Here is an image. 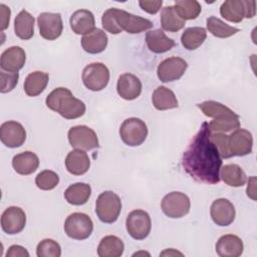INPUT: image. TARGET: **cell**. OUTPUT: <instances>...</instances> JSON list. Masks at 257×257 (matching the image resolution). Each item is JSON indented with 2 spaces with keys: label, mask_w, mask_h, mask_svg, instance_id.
<instances>
[{
  "label": "cell",
  "mask_w": 257,
  "mask_h": 257,
  "mask_svg": "<svg viewBox=\"0 0 257 257\" xmlns=\"http://www.w3.org/2000/svg\"><path fill=\"white\" fill-rule=\"evenodd\" d=\"M255 187H256V178L253 176L248 181L246 193H247V196L254 201L256 200V188Z\"/></svg>",
  "instance_id": "45"
},
{
  "label": "cell",
  "mask_w": 257,
  "mask_h": 257,
  "mask_svg": "<svg viewBox=\"0 0 257 257\" xmlns=\"http://www.w3.org/2000/svg\"><path fill=\"white\" fill-rule=\"evenodd\" d=\"M146 42L148 48L154 53H165L175 47L176 42L169 38L161 29H155L147 32Z\"/></svg>",
  "instance_id": "24"
},
{
  "label": "cell",
  "mask_w": 257,
  "mask_h": 257,
  "mask_svg": "<svg viewBox=\"0 0 257 257\" xmlns=\"http://www.w3.org/2000/svg\"><path fill=\"white\" fill-rule=\"evenodd\" d=\"M211 218L213 222L218 226H229L235 220V207L234 205L225 198L216 199L212 205L210 210Z\"/></svg>",
  "instance_id": "17"
},
{
  "label": "cell",
  "mask_w": 257,
  "mask_h": 257,
  "mask_svg": "<svg viewBox=\"0 0 257 257\" xmlns=\"http://www.w3.org/2000/svg\"><path fill=\"white\" fill-rule=\"evenodd\" d=\"M140 254H145V255H146V254H148V255H150V254H149V253H147V252H137V253H135V254H134V256H137V255H140Z\"/></svg>",
  "instance_id": "47"
},
{
  "label": "cell",
  "mask_w": 257,
  "mask_h": 257,
  "mask_svg": "<svg viewBox=\"0 0 257 257\" xmlns=\"http://www.w3.org/2000/svg\"><path fill=\"white\" fill-rule=\"evenodd\" d=\"M91 194V188L85 183H75L70 185L64 192V198L70 205H84Z\"/></svg>",
  "instance_id": "31"
},
{
  "label": "cell",
  "mask_w": 257,
  "mask_h": 257,
  "mask_svg": "<svg viewBox=\"0 0 257 257\" xmlns=\"http://www.w3.org/2000/svg\"><path fill=\"white\" fill-rule=\"evenodd\" d=\"M175 10L183 20L196 19L202 10L201 4L196 0H179L175 2Z\"/></svg>",
  "instance_id": "36"
},
{
  "label": "cell",
  "mask_w": 257,
  "mask_h": 257,
  "mask_svg": "<svg viewBox=\"0 0 257 257\" xmlns=\"http://www.w3.org/2000/svg\"><path fill=\"white\" fill-rule=\"evenodd\" d=\"M34 17L26 10H21L14 20V32L22 40H28L34 35Z\"/></svg>",
  "instance_id": "27"
},
{
  "label": "cell",
  "mask_w": 257,
  "mask_h": 257,
  "mask_svg": "<svg viewBox=\"0 0 257 257\" xmlns=\"http://www.w3.org/2000/svg\"><path fill=\"white\" fill-rule=\"evenodd\" d=\"M121 141L130 147L142 145L148 136V126L144 120L138 117H130L122 121L119 127Z\"/></svg>",
  "instance_id": "5"
},
{
  "label": "cell",
  "mask_w": 257,
  "mask_h": 257,
  "mask_svg": "<svg viewBox=\"0 0 257 257\" xmlns=\"http://www.w3.org/2000/svg\"><path fill=\"white\" fill-rule=\"evenodd\" d=\"M125 228L132 238L144 240L149 236L152 229L151 217L144 210H134L126 217Z\"/></svg>",
  "instance_id": "9"
},
{
  "label": "cell",
  "mask_w": 257,
  "mask_h": 257,
  "mask_svg": "<svg viewBox=\"0 0 257 257\" xmlns=\"http://www.w3.org/2000/svg\"><path fill=\"white\" fill-rule=\"evenodd\" d=\"M68 142L76 150L90 151L99 147L96 133L86 125H75L69 128Z\"/></svg>",
  "instance_id": "10"
},
{
  "label": "cell",
  "mask_w": 257,
  "mask_h": 257,
  "mask_svg": "<svg viewBox=\"0 0 257 257\" xmlns=\"http://www.w3.org/2000/svg\"><path fill=\"white\" fill-rule=\"evenodd\" d=\"M161 24L164 30L169 32H177L184 28L186 21L183 20L177 11L175 10L174 6H166L161 11Z\"/></svg>",
  "instance_id": "33"
},
{
  "label": "cell",
  "mask_w": 257,
  "mask_h": 257,
  "mask_svg": "<svg viewBox=\"0 0 257 257\" xmlns=\"http://www.w3.org/2000/svg\"><path fill=\"white\" fill-rule=\"evenodd\" d=\"M49 75L43 71H33L29 73L24 81V91L28 96H37L44 91L48 84Z\"/></svg>",
  "instance_id": "26"
},
{
  "label": "cell",
  "mask_w": 257,
  "mask_h": 257,
  "mask_svg": "<svg viewBox=\"0 0 257 257\" xmlns=\"http://www.w3.org/2000/svg\"><path fill=\"white\" fill-rule=\"evenodd\" d=\"M12 167L19 175L27 176L34 173L39 167L37 155L30 151H25L13 157Z\"/></svg>",
  "instance_id": "25"
},
{
  "label": "cell",
  "mask_w": 257,
  "mask_h": 257,
  "mask_svg": "<svg viewBox=\"0 0 257 257\" xmlns=\"http://www.w3.org/2000/svg\"><path fill=\"white\" fill-rule=\"evenodd\" d=\"M70 28L75 34H86L94 29L95 19L91 11L87 9L76 10L69 19Z\"/></svg>",
  "instance_id": "22"
},
{
  "label": "cell",
  "mask_w": 257,
  "mask_h": 257,
  "mask_svg": "<svg viewBox=\"0 0 257 257\" xmlns=\"http://www.w3.org/2000/svg\"><path fill=\"white\" fill-rule=\"evenodd\" d=\"M26 53L20 46H11L1 54L0 66L3 71L18 72L25 64Z\"/></svg>",
  "instance_id": "18"
},
{
  "label": "cell",
  "mask_w": 257,
  "mask_h": 257,
  "mask_svg": "<svg viewBox=\"0 0 257 257\" xmlns=\"http://www.w3.org/2000/svg\"><path fill=\"white\" fill-rule=\"evenodd\" d=\"M208 122H203L183 153L182 166L185 172L199 183L215 185L220 182L222 158L211 141Z\"/></svg>",
  "instance_id": "1"
},
{
  "label": "cell",
  "mask_w": 257,
  "mask_h": 257,
  "mask_svg": "<svg viewBox=\"0 0 257 257\" xmlns=\"http://www.w3.org/2000/svg\"><path fill=\"white\" fill-rule=\"evenodd\" d=\"M0 15H1L0 26H1V31H3L9 26L10 15H11L10 8L8 6H6L5 4H0Z\"/></svg>",
  "instance_id": "43"
},
{
  "label": "cell",
  "mask_w": 257,
  "mask_h": 257,
  "mask_svg": "<svg viewBox=\"0 0 257 257\" xmlns=\"http://www.w3.org/2000/svg\"><path fill=\"white\" fill-rule=\"evenodd\" d=\"M197 106L202 110V112L206 116L212 118H221L224 116L236 114V112L233 111L231 108L215 100H206L201 103H198Z\"/></svg>",
  "instance_id": "34"
},
{
  "label": "cell",
  "mask_w": 257,
  "mask_h": 257,
  "mask_svg": "<svg viewBox=\"0 0 257 257\" xmlns=\"http://www.w3.org/2000/svg\"><path fill=\"white\" fill-rule=\"evenodd\" d=\"M38 257H59L61 255L60 245L52 239H43L36 247Z\"/></svg>",
  "instance_id": "39"
},
{
  "label": "cell",
  "mask_w": 257,
  "mask_h": 257,
  "mask_svg": "<svg viewBox=\"0 0 257 257\" xmlns=\"http://www.w3.org/2000/svg\"><path fill=\"white\" fill-rule=\"evenodd\" d=\"M65 167L67 172L71 175L81 176L88 171L90 160L84 151L73 150L66 156Z\"/></svg>",
  "instance_id": "23"
},
{
  "label": "cell",
  "mask_w": 257,
  "mask_h": 257,
  "mask_svg": "<svg viewBox=\"0 0 257 257\" xmlns=\"http://www.w3.org/2000/svg\"><path fill=\"white\" fill-rule=\"evenodd\" d=\"M121 211V201L112 191H104L96 199L95 213L98 219L105 224L114 223Z\"/></svg>",
  "instance_id": "3"
},
{
  "label": "cell",
  "mask_w": 257,
  "mask_h": 257,
  "mask_svg": "<svg viewBox=\"0 0 257 257\" xmlns=\"http://www.w3.org/2000/svg\"><path fill=\"white\" fill-rule=\"evenodd\" d=\"M160 255H162V256H164V255H169V256H171V255H181V256H183V253H181L179 251H176L174 249H168V250H165L164 252H162Z\"/></svg>",
  "instance_id": "46"
},
{
  "label": "cell",
  "mask_w": 257,
  "mask_h": 257,
  "mask_svg": "<svg viewBox=\"0 0 257 257\" xmlns=\"http://www.w3.org/2000/svg\"><path fill=\"white\" fill-rule=\"evenodd\" d=\"M220 179L230 187H242L247 182V176L243 169L236 164H228L221 167Z\"/></svg>",
  "instance_id": "28"
},
{
  "label": "cell",
  "mask_w": 257,
  "mask_h": 257,
  "mask_svg": "<svg viewBox=\"0 0 257 257\" xmlns=\"http://www.w3.org/2000/svg\"><path fill=\"white\" fill-rule=\"evenodd\" d=\"M19 79V74L18 72H5L1 71L0 72V91L2 93H7L12 91L15 86L18 83Z\"/></svg>",
  "instance_id": "41"
},
{
  "label": "cell",
  "mask_w": 257,
  "mask_h": 257,
  "mask_svg": "<svg viewBox=\"0 0 257 257\" xmlns=\"http://www.w3.org/2000/svg\"><path fill=\"white\" fill-rule=\"evenodd\" d=\"M188 68L185 59L177 56L163 60L157 69V75L162 82H171L180 79Z\"/></svg>",
  "instance_id": "13"
},
{
  "label": "cell",
  "mask_w": 257,
  "mask_h": 257,
  "mask_svg": "<svg viewBox=\"0 0 257 257\" xmlns=\"http://www.w3.org/2000/svg\"><path fill=\"white\" fill-rule=\"evenodd\" d=\"M152 101L158 110H167L178 107V99L175 93L166 86L157 87L152 94Z\"/></svg>",
  "instance_id": "30"
},
{
  "label": "cell",
  "mask_w": 257,
  "mask_h": 257,
  "mask_svg": "<svg viewBox=\"0 0 257 257\" xmlns=\"http://www.w3.org/2000/svg\"><path fill=\"white\" fill-rule=\"evenodd\" d=\"M25 225L26 215L20 207H8L1 215V228L6 234H18L24 229Z\"/></svg>",
  "instance_id": "16"
},
{
  "label": "cell",
  "mask_w": 257,
  "mask_h": 257,
  "mask_svg": "<svg viewBox=\"0 0 257 257\" xmlns=\"http://www.w3.org/2000/svg\"><path fill=\"white\" fill-rule=\"evenodd\" d=\"M45 103L48 108L57 112L66 119H75L85 112V104L76 98L66 87H57L46 97Z\"/></svg>",
  "instance_id": "2"
},
{
  "label": "cell",
  "mask_w": 257,
  "mask_h": 257,
  "mask_svg": "<svg viewBox=\"0 0 257 257\" xmlns=\"http://www.w3.org/2000/svg\"><path fill=\"white\" fill-rule=\"evenodd\" d=\"M207 38V31L203 27L195 26L185 29L181 36V43L187 50L199 48Z\"/></svg>",
  "instance_id": "32"
},
{
  "label": "cell",
  "mask_w": 257,
  "mask_h": 257,
  "mask_svg": "<svg viewBox=\"0 0 257 257\" xmlns=\"http://www.w3.org/2000/svg\"><path fill=\"white\" fill-rule=\"evenodd\" d=\"M207 29L212 35L218 38H227L240 31L239 28L230 26L215 16H210L207 19Z\"/></svg>",
  "instance_id": "35"
},
{
  "label": "cell",
  "mask_w": 257,
  "mask_h": 257,
  "mask_svg": "<svg viewBox=\"0 0 257 257\" xmlns=\"http://www.w3.org/2000/svg\"><path fill=\"white\" fill-rule=\"evenodd\" d=\"M227 147L230 157H244L252 153L253 137L245 128H237L227 136Z\"/></svg>",
  "instance_id": "11"
},
{
  "label": "cell",
  "mask_w": 257,
  "mask_h": 257,
  "mask_svg": "<svg viewBox=\"0 0 257 257\" xmlns=\"http://www.w3.org/2000/svg\"><path fill=\"white\" fill-rule=\"evenodd\" d=\"M161 208L166 216L177 219L182 218L189 213L191 202L186 194L182 192H171L163 198Z\"/></svg>",
  "instance_id": "8"
},
{
  "label": "cell",
  "mask_w": 257,
  "mask_h": 257,
  "mask_svg": "<svg viewBox=\"0 0 257 257\" xmlns=\"http://www.w3.org/2000/svg\"><path fill=\"white\" fill-rule=\"evenodd\" d=\"M101 25L110 34H119L122 31L115 18V8H109L104 11L101 16Z\"/></svg>",
  "instance_id": "40"
},
{
  "label": "cell",
  "mask_w": 257,
  "mask_h": 257,
  "mask_svg": "<svg viewBox=\"0 0 257 257\" xmlns=\"http://www.w3.org/2000/svg\"><path fill=\"white\" fill-rule=\"evenodd\" d=\"M115 18L121 30L130 34H137L153 27V22L147 18L134 15L122 9L115 8Z\"/></svg>",
  "instance_id": "14"
},
{
  "label": "cell",
  "mask_w": 257,
  "mask_h": 257,
  "mask_svg": "<svg viewBox=\"0 0 257 257\" xmlns=\"http://www.w3.org/2000/svg\"><path fill=\"white\" fill-rule=\"evenodd\" d=\"M107 42L108 38L106 33L99 28H94L90 32L84 34L81 38V46L83 50L90 54L102 52L106 48Z\"/></svg>",
  "instance_id": "21"
},
{
  "label": "cell",
  "mask_w": 257,
  "mask_h": 257,
  "mask_svg": "<svg viewBox=\"0 0 257 257\" xmlns=\"http://www.w3.org/2000/svg\"><path fill=\"white\" fill-rule=\"evenodd\" d=\"M215 248L216 253L221 257H238L242 255L244 245L240 237L226 234L218 239Z\"/></svg>",
  "instance_id": "20"
},
{
  "label": "cell",
  "mask_w": 257,
  "mask_h": 257,
  "mask_svg": "<svg viewBox=\"0 0 257 257\" xmlns=\"http://www.w3.org/2000/svg\"><path fill=\"white\" fill-rule=\"evenodd\" d=\"M208 124L212 133H229L240 127V116L236 113L221 118H213Z\"/></svg>",
  "instance_id": "37"
},
{
  "label": "cell",
  "mask_w": 257,
  "mask_h": 257,
  "mask_svg": "<svg viewBox=\"0 0 257 257\" xmlns=\"http://www.w3.org/2000/svg\"><path fill=\"white\" fill-rule=\"evenodd\" d=\"M59 183L58 175L50 170L41 171L35 178V184L37 188L43 191L53 190Z\"/></svg>",
  "instance_id": "38"
},
{
  "label": "cell",
  "mask_w": 257,
  "mask_h": 257,
  "mask_svg": "<svg viewBox=\"0 0 257 257\" xmlns=\"http://www.w3.org/2000/svg\"><path fill=\"white\" fill-rule=\"evenodd\" d=\"M7 257H28L29 253L28 251L20 246V245H12L9 247L7 253H6Z\"/></svg>",
  "instance_id": "44"
},
{
  "label": "cell",
  "mask_w": 257,
  "mask_h": 257,
  "mask_svg": "<svg viewBox=\"0 0 257 257\" xmlns=\"http://www.w3.org/2000/svg\"><path fill=\"white\" fill-rule=\"evenodd\" d=\"M124 250V244L120 238L114 235L104 236L97 247L99 257H119Z\"/></svg>",
  "instance_id": "29"
},
{
  "label": "cell",
  "mask_w": 257,
  "mask_h": 257,
  "mask_svg": "<svg viewBox=\"0 0 257 257\" xmlns=\"http://www.w3.org/2000/svg\"><path fill=\"white\" fill-rule=\"evenodd\" d=\"M140 7L149 14H156L159 12L163 5V1H150V0H142L139 1Z\"/></svg>",
  "instance_id": "42"
},
{
  "label": "cell",
  "mask_w": 257,
  "mask_h": 257,
  "mask_svg": "<svg viewBox=\"0 0 257 257\" xmlns=\"http://www.w3.org/2000/svg\"><path fill=\"white\" fill-rule=\"evenodd\" d=\"M40 35L46 40L57 39L63 30L62 18L59 13L42 12L37 17Z\"/></svg>",
  "instance_id": "12"
},
{
  "label": "cell",
  "mask_w": 257,
  "mask_h": 257,
  "mask_svg": "<svg viewBox=\"0 0 257 257\" xmlns=\"http://www.w3.org/2000/svg\"><path fill=\"white\" fill-rule=\"evenodd\" d=\"M81 78L87 89L99 91L106 87L109 81V70L101 62H92L83 68Z\"/></svg>",
  "instance_id": "7"
},
{
  "label": "cell",
  "mask_w": 257,
  "mask_h": 257,
  "mask_svg": "<svg viewBox=\"0 0 257 257\" xmlns=\"http://www.w3.org/2000/svg\"><path fill=\"white\" fill-rule=\"evenodd\" d=\"M116 91L118 95L125 100L136 99L142 92V82L137 75L123 73L119 75L117 79Z\"/></svg>",
  "instance_id": "19"
},
{
  "label": "cell",
  "mask_w": 257,
  "mask_h": 257,
  "mask_svg": "<svg viewBox=\"0 0 257 257\" xmlns=\"http://www.w3.org/2000/svg\"><path fill=\"white\" fill-rule=\"evenodd\" d=\"M256 13V2L248 0H227L220 7V14L230 22L239 23L244 18H252Z\"/></svg>",
  "instance_id": "4"
},
{
  "label": "cell",
  "mask_w": 257,
  "mask_h": 257,
  "mask_svg": "<svg viewBox=\"0 0 257 257\" xmlns=\"http://www.w3.org/2000/svg\"><path fill=\"white\" fill-rule=\"evenodd\" d=\"M0 140L7 148L21 147L26 140V131L18 121H5L0 126Z\"/></svg>",
  "instance_id": "15"
},
{
  "label": "cell",
  "mask_w": 257,
  "mask_h": 257,
  "mask_svg": "<svg viewBox=\"0 0 257 257\" xmlns=\"http://www.w3.org/2000/svg\"><path fill=\"white\" fill-rule=\"evenodd\" d=\"M92 231V220L84 213H72L64 222L65 234L74 240H85L91 235Z\"/></svg>",
  "instance_id": "6"
}]
</instances>
